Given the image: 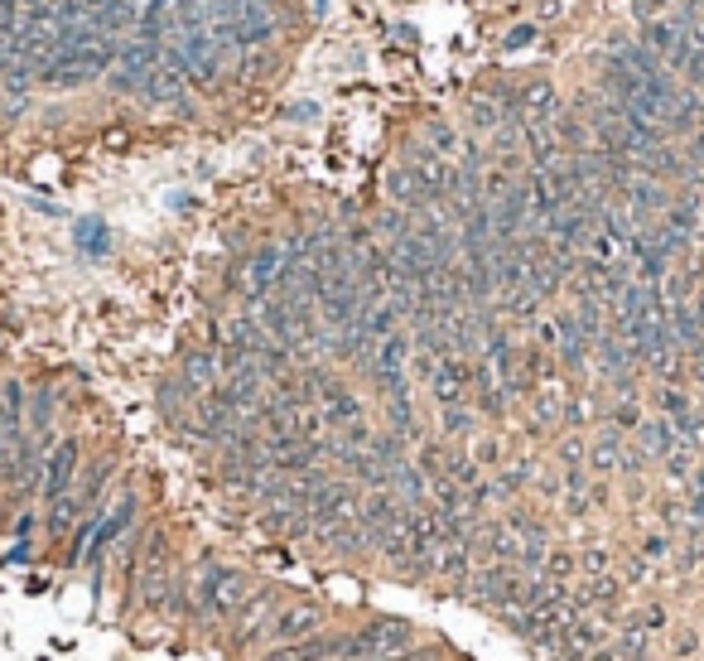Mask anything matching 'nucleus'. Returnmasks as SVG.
Listing matches in <instances>:
<instances>
[{
  "label": "nucleus",
  "instance_id": "obj_4",
  "mask_svg": "<svg viewBox=\"0 0 704 661\" xmlns=\"http://www.w3.org/2000/svg\"><path fill=\"white\" fill-rule=\"evenodd\" d=\"M338 623H348L338 608H328L324 599H314V594H290L285 608L275 613L271 633H266V647H285V642H304V637L314 633H328V628H338Z\"/></svg>",
  "mask_w": 704,
  "mask_h": 661
},
{
  "label": "nucleus",
  "instance_id": "obj_31",
  "mask_svg": "<svg viewBox=\"0 0 704 661\" xmlns=\"http://www.w3.org/2000/svg\"><path fill=\"white\" fill-rule=\"evenodd\" d=\"M531 493L541 497L545 507H560V497H565V478H560V469L550 464V469L536 473V483H531Z\"/></svg>",
  "mask_w": 704,
  "mask_h": 661
},
{
  "label": "nucleus",
  "instance_id": "obj_29",
  "mask_svg": "<svg viewBox=\"0 0 704 661\" xmlns=\"http://www.w3.org/2000/svg\"><path fill=\"white\" fill-rule=\"evenodd\" d=\"M401 661H468V657H459L444 637H420V642H415Z\"/></svg>",
  "mask_w": 704,
  "mask_h": 661
},
{
  "label": "nucleus",
  "instance_id": "obj_26",
  "mask_svg": "<svg viewBox=\"0 0 704 661\" xmlns=\"http://www.w3.org/2000/svg\"><path fill=\"white\" fill-rule=\"evenodd\" d=\"M637 555H647L651 565H671V555H676V536H666L661 526H651V531H642V541H637Z\"/></svg>",
  "mask_w": 704,
  "mask_h": 661
},
{
  "label": "nucleus",
  "instance_id": "obj_19",
  "mask_svg": "<svg viewBox=\"0 0 704 661\" xmlns=\"http://www.w3.org/2000/svg\"><path fill=\"white\" fill-rule=\"evenodd\" d=\"M468 454H473V464H478L483 473H497V469L512 464V449L497 440V435H478V440L468 444Z\"/></svg>",
  "mask_w": 704,
  "mask_h": 661
},
{
  "label": "nucleus",
  "instance_id": "obj_2",
  "mask_svg": "<svg viewBox=\"0 0 704 661\" xmlns=\"http://www.w3.org/2000/svg\"><path fill=\"white\" fill-rule=\"evenodd\" d=\"M420 637V623L406 613H362L348 623L338 661H401Z\"/></svg>",
  "mask_w": 704,
  "mask_h": 661
},
{
  "label": "nucleus",
  "instance_id": "obj_32",
  "mask_svg": "<svg viewBox=\"0 0 704 661\" xmlns=\"http://www.w3.org/2000/svg\"><path fill=\"white\" fill-rule=\"evenodd\" d=\"M536 39H541V25H536V20H521V25H512L507 34H502L497 49H502V54H521V49H531Z\"/></svg>",
  "mask_w": 704,
  "mask_h": 661
},
{
  "label": "nucleus",
  "instance_id": "obj_20",
  "mask_svg": "<svg viewBox=\"0 0 704 661\" xmlns=\"http://www.w3.org/2000/svg\"><path fill=\"white\" fill-rule=\"evenodd\" d=\"M0 536H10V541H44V507H39V502L20 507V512L10 517V526H5Z\"/></svg>",
  "mask_w": 704,
  "mask_h": 661
},
{
  "label": "nucleus",
  "instance_id": "obj_36",
  "mask_svg": "<svg viewBox=\"0 0 704 661\" xmlns=\"http://www.w3.org/2000/svg\"><path fill=\"white\" fill-rule=\"evenodd\" d=\"M391 39H401V44H420V34H415L406 20H396V25H391Z\"/></svg>",
  "mask_w": 704,
  "mask_h": 661
},
{
  "label": "nucleus",
  "instance_id": "obj_38",
  "mask_svg": "<svg viewBox=\"0 0 704 661\" xmlns=\"http://www.w3.org/2000/svg\"><path fill=\"white\" fill-rule=\"evenodd\" d=\"M700 464H704V449H700Z\"/></svg>",
  "mask_w": 704,
  "mask_h": 661
},
{
  "label": "nucleus",
  "instance_id": "obj_22",
  "mask_svg": "<svg viewBox=\"0 0 704 661\" xmlns=\"http://www.w3.org/2000/svg\"><path fill=\"white\" fill-rule=\"evenodd\" d=\"M545 579L555 584H579V551L574 546H550V560H545Z\"/></svg>",
  "mask_w": 704,
  "mask_h": 661
},
{
  "label": "nucleus",
  "instance_id": "obj_17",
  "mask_svg": "<svg viewBox=\"0 0 704 661\" xmlns=\"http://www.w3.org/2000/svg\"><path fill=\"white\" fill-rule=\"evenodd\" d=\"M73 242H78L82 256H107L111 251V232L102 218H78L73 222Z\"/></svg>",
  "mask_w": 704,
  "mask_h": 661
},
{
  "label": "nucleus",
  "instance_id": "obj_12",
  "mask_svg": "<svg viewBox=\"0 0 704 661\" xmlns=\"http://www.w3.org/2000/svg\"><path fill=\"white\" fill-rule=\"evenodd\" d=\"M632 444H637V449L647 454L651 464H661L666 454H676V449H680V435H676V425H671L666 415H647V420L637 425Z\"/></svg>",
  "mask_w": 704,
  "mask_h": 661
},
{
  "label": "nucleus",
  "instance_id": "obj_25",
  "mask_svg": "<svg viewBox=\"0 0 704 661\" xmlns=\"http://www.w3.org/2000/svg\"><path fill=\"white\" fill-rule=\"evenodd\" d=\"M618 575H623L627 589H642L647 579H656V565L647 555H637V546H632V551H618Z\"/></svg>",
  "mask_w": 704,
  "mask_h": 661
},
{
  "label": "nucleus",
  "instance_id": "obj_1",
  "mask_svg": "<svg viewBox=\"0 0 704 661\" xmlns=\"http://www.w3.org/2000/svg\"><path fill=\"white\" fill-rule=\"evenodd\" d=\"M189 570L193 589H198V628H203V637H217V628H227L256 599V589L266 584L256 570H246L237 560H222L213 551H198L189 560Z\"/></svg>",
  "mask_w": 704,
  "mask_h": 661
},
{
  "label": "nucleus",
  "instance_id": "obj_27",
  "mask_svg": "<svg viewBox=\"0 0 704 661\" xmlns=\"http://www.w3.org/2000/svg\"><path fill=\"white\" fill-rule=\"evenodd\" d=\"M671 570L680 579L685 575H700L704 570V536H690V541H676V555H671Z\"/></svg>",
  "mask_w": 704,
  "mask_h": 661
},
{
  "label": "nucleus",
  "instance_id": "obj_14",
  "mask_svg": "<svg viewBox=\"0 0 704 661\" xmlns=\"http://www.w3.org/2000/svg\"><path fill=\"white\" fill-rule=\"evenodd\" d=\"M391 493H396V502H401L406 512H420V507H430V478L420 473L415 459H406V464L396 469V478H391Z\"/></svg>",
  "mask_w": 704,
  "mask_h": 661
},
{
  "label": "nucleus",
  "instance_id": "obj_5",
  "mask_svg": "<svg viewBox=\"0 0 704 661\" xmlns=\"http://www.w3.org/2000/svg\"><path fill=\"white\" fill-rule=\"evenodd\" d=\"M82 464H87V444H82V435H63V440H58V449L49 454V464H44L39 507H54L58 497L73 493V483H78Z\"/></svg>",
  "mask_w": 704,
  "mask_h": 661
},
{
  "label": "nucleus",
  "instance_id": "obj_13",
  "mask_svg": "<svg viewBox=\"0 0 704 661\" xmlns=\"http://www.w3.org/2000/svg\"><path fill=\"white\" fill-rule=\"evenodd\" d=\"M478 430H483V415L473 411V401L444 406V411H439V440L444 444H473L478 440Z\"/></svg>",
  "mask_w": 704,
  "mask_h": 661
},
{
  "label": "nucleus",
  "instance_id": "obj_11",
  "mask_svg": "<svg viewBox=\"0 0 704 661\" xmlns=\"http://www.w3.org/2000/svg\"><path fill=\"white\" fill-rule=\"evenodd\" d=\"M58 411H63V391H58L49 377L29 382V415H25L29 435H49V430H58Z\"/></svg>",
  "mask_w": 704,
  "mask_h": 661
},
{
  "label": "nucleus",
  "instance_id": "obj_6",
  "mask_svg": "<svg viewBox=\"0 0 704 661\" xmlns=\"http://www.w3.org/2000/svg\"><path fill=\"white\" fill-rule=\"evenodd\" d=\"M174 372H179V382L189 386L198 401L213 386H222V358H217V348H208V343H184L179 358H174Z\"/></svg>",
  "mask_w": 704,
  "mask_h": 661
},
{
  "label": "nucleus",
  "instance_id": "obj_18",
  "mask_svg": "<svg viewBox=\"0 0 704 661\" xmlns=\"http://www.w3.org/2000/svg\"><path fill=\"white\" fill-rule=\"evenodd\" d=\"M425 145H430L439 160H459V150H463V136H459V126H449L444 116H434L430 126H425Z\"/></svg>",
  "mask_w": 704,
  "mask_h": 661
},
{
  "label": "nucleus",
  "instance_id": "obj_8",
  "mask_svg": "<svg viewBox=\"0 0 704 661\" xmlns=\"http://www.w3.org/2000/svg\"><path fill=\"white\" fill-rule=\"evenodd\" d=\"M632 435H623L618 425H594V435H589V473L594 478H608V483H618V464H623V449Z\"/></svg>",
  "mask_w": 704,
  "mask_h": 661
},
{
  "label": "nucleus",
  "instance_id": "obj_28",
  "mask_svg": "<svg viewBox=\"0 0 704 661\" xmlns=\"http://www.w3.org/2000/svg\"><path fill=\"white\" fill-rule=\"evenodd\" d=\"M647 420V411H642V401L637 396H627V401H613L608 406V425H618L623 435H637V425Z\"/></svg>",
  "mask_w": 704,
  "mask_h": 661
},
{
  "label": "nucleus",
  "instance_id": "obj_15",
  "mask_svg": "<svg viewBox=\"0 0 704 661\" xmlns=\"http://www.w3.org/2000/svg\"><path fill=\"white\" fill-rule=\"evenodd\" d=\"M550 454H555V469H589V435L560 430L555 444H550Z\"/></svg>",
  "mask_w": 704,
  "mask_h": 661
},
{
  "label": "nucleus",
  "instance_id": "obj_7",
  "mask_svg": "<svg viewBox=\"0 0 704 661\" xmlns=\"http://www.w3.org/2000/svg\"><path fill=\"white\" fill-rule=\"evenodd\" d=\"M430 396L434 406L444 411V406H463V401H473V362L459 358V353H449V358H439L430 377Z\"/></svg>",
  "mask_w": 704,
  "mask_h": 661
},
{
  "label": "nucleus",
  "instance_id": "obj_10",
  "mask_svg": "<svg viewBox=\"0 0 704 661\" xmlns=\"http://www.w3.org/2000/svg\"><path fill=\"white\" fill-rule=\"evenodd\" d=\"M502 522L516 531L521 546H555V531H560V526L550 522L545 512H536L531 502H512V507L502 512Z\"/></svg>",
  "mask_w": 704,
  "mask_h": 661
},
{
  "label": "nucleus",
  "instance_id": "obj_21",
  "mask_svg": "<svg viewBox=\"0 0 704 661\" xmlns=\"http://www.w3.org/2000/svg\"><path fill=\"white\" fill-rule=\"evenodd\" d=\"M627 618L637 623V628H647L651 637H661V633H671L676 623H671V608L661 604V599H647V604H632L627 608Z\"/></svg>",
  "mask_w": 704,
  "mask_h": 661
},
{
  "label": "nucleus",
  "instance_id": "obj_33",
  "mask_svg": "<svg viewBox=\"0 0 704 661\" xmlns=\"http://www.w3.org/2000/svg\"><path fill=\"white\" fill-rule=\"evenodd\" d=\"M39 546H44V541H10L5 555H0V570H5V565H34V560H39Z\"/></svg>",
  "mask_w": 704,
  "mask_h": 661
},
{
  "label": "nucleus",
  "instance_id": "obj_37",
  "mask_svg": "<svg viewBox=\"0 0 704 661\" xmlns=\"http://www.w3.org/2000/svg\"><path fill=\"white\" fill-rule=\"evenodd\" d=\"M324 5H328V0H314V10H324Z\"/></svg>",
  "mask_w": 704,
  "mask_h": 661
},
{
  "label": "nucleus",
  "instance_id": "obj_35",
  "mask_svg": "<svg viewBox=\"0 0 704 661\" xmlns=\"http://www.w3.org/2000/svg\"><path fill=\"white\" fill-rule=\"evenodd\" d=\"M285 121H319V102H295V107H285Z\"/></svg>",
  "mask_w": 704,
  "mask_h": 661
},
{
  "label": "nucleus",
  "instance_id": "obj_24",
  "mask_svg": "<svg viewBox=\"0 0 704 661\" xmlns=\"http://www.w3.org/2000/svg\"><path fill=\"white\" fill-rule=\"evenodd\" d=\"M695 469H700V454H695V449H685V444H680L676 454H666V459H661V478H666V483H676V488H685Z\"/></svg>",
  "mask_w": 704,
  "mask_h": 661
},
{
  "label": "nucleus",
  "instance_id": "obj_34",
  "mask_svg": "<svg viewBox=\"0 0 704 661\" xmlns=\"http://www.w3.org/2000/svg\"><path fill=\"white\" fill-rule=\"evenodd\" d=\"M589 502H594V512H608V507H613V483H608V478H594Z\"/></svg>",
  "mask_w": 704,
  "mask_h": 661
},
{
  "label": "nucleus",
  "instance_id": "obj_23",
  "mask_svg": "<svg viewBox=\"0 0 704 661\" xmlns=\"http://www.w3.org/2000/svg\"><path fill=\"white\" fill-rule=\"evenodd\" d=\"M651 406H656V415H666V420H680V415L695 411V401H690V391H685V386H656Z\"/></svg>",
  "mask_w": 704,
  "mask_h": 661
},
{
  "label": "nucleus",
  "instance_id": "obj_30",
  "mask_svg": "<svg viewBox=\"0 0 704 661\" xmlns=\"http://www.w3.org/2000/svg\"><path fill=\"white\" fill-rule=\"evenodd\" d=\"M700 647H704V633L695 628V623H676V628H671V657H676V661L695 657Z\"/></svg>",
  "mask_w": 704,
  "mask_h": 661
},
{
  "label": "nucleus",
  "instance_id": "obj_9",
  "mask_svg": "<svg viewBox=\"0 0 704 661\" xmlns=\"http://www.w3.org/2000/svg\"><path fill=\"white\" fill-rule=\"evenodd\" d=\"M314 551L333 560V565H372V551H367V541H362V531H357V517L343 526H333L324 531L319 541H314Z\"/></svg>",
  "mask_w": 704,
  "mask_h": 661
},
{
  "label": "nucleus",
  "instance_id": "obj_39",
  "mask_svg": "<svg viewBox=\"0 0 704 661\" xmlns=\"http://www.w3.org/2000/svg\"><path fill=\"white\" fill-rule=\"evenodd\" d=\"M700 579H704V570H700Z\"/></svg>",
  "mask_w": 704,
  "mask_h": 661
},
{
  "label": "nucleus",
  "instance_id": "obj_16",
  "mask_svg": "<svg viewBox=\"0 0 704 661\" xmlns=\"http://www.w3.org/2000/svg\"><path fill=\"white\" fill-rule=\"evenodd\" d=\"M574 551H579V579L613 575V570H618V551L603 546V541H584V546H574Z\"/></svg>",
  "mask_w": 704,
  "mask_h": 661
},
{
  "label": "nucleus",
  "instance_id": "obj_3",
  "mask_svg": "<svg viewBox=\"0 0 704 661\" xmlns=\"http://www.w3.org/2000/svg\"><path fill=\"white\" fill-rule=\"evenodd\" d=\"M295 589L290 584H280V579H266L261 589H256V599L227 623V637H222V652L232 661H246V657H256L261 647H266V633H271V623H275V613L285 608V599H290Z\"/></svg>",
  "mask_w": 704,
  "mask_h": 661
}]
</instances>
